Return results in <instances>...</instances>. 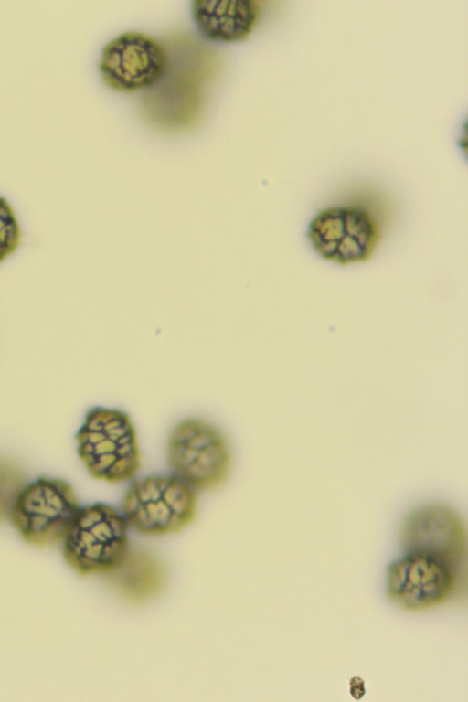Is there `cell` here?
Wrapping results in <instances>:
<instances>
[{"label":"cell","mask_w":468,"mask_h":702,"mask_svg":"<svg viewBox=\"0 0 468 702\" xmlns=\"http://www.w3.org/2000/svg\"><path fill=\"white\" fill-rule=\"evenodd\" d=\"M79 510L70 484L41 477L24 486L10 519L23 539L45 546L64 539Z\"/></svg>","instance_id":"cell-5"},{"label":"cell","mask_w":468,"mask_h":702,"mask_svg":"<svg viewBox=\"0 0 468 702\" xmlns=\"http://www.w3.org/2000/svg\"><path fill=\"white\" fill-rule=\"evenodd\" d=\"M457 569L448 561L421 552H406L387 569L386 592L408 611H423L444 602L453 592Z\"/></svg>","instance_id":"cell-7"},{"label":"cell","mask_w":468,"mask_h":702,"mask_svg":"<svg viewBox=\"0 0 468 702\" xmlns=\"http://www.w3.org/2000/svg\"><path fill=\"white\" fill-rule=\"evenodd\" d=\"M256 0H194L191 14L201 34L211 41L233 43L246 40L260 16Z\"/></svg>","instance_id":"cell-10"},{"label":"cell","mask_w":468,"mask_h":702,"mask_svg":"<svg viewBox=\"0 0 468 702\" xmlns=\"http://www.w3.org/2000/svg\"><path fill=\"white\" fill-rule=\"evenodd\" d=\"M78 452L90 473L109 483L126 481L140 467V452L129 416L115 409H90L77 433Z\"/></svg>","instance_id":"cell-1"},{"label":"cell","mask_w":468,"mask_h":702,"mask_svg":"<svg viewBox=\"0 0 468 702\" xmlns=\"http://www.w3.org/2000/svg\"><path fill=\"white\" fill-rule=\"evenodd\" d=\"M373 216L358 207H329L310 221L307 238L323 259L341 266L368 261L380 240Z\"/></svg>","instance_id":"cell-6"},{"label":"cell","mask_w":468,"mask_h":702,"mask_svg":"<svg viewBox=\"0 0 468 702\" xmlns=\"http://www.w3.org/2000/svg\"><path fill=\"white\" fill-rule=\"evenodd\" d=\"M128 523L101 503L80 508L64 537V557L81 574L113 570L127 552Z\"/></svg>","instance_id":"cell-2"},{"label":"cell","mask_w":468,"mask_h":702,"mask_svg":"<svg viewBox=\"0 0 468 702\" xmlns=\"http://www.w3.org/2000/svg\"><path fill=\"white\" fill-rule=\"evenodd\" d=\"M167 456L172 474L196 492L218 486L229 474L228 441L217 426L203 419L188 418L176 425Z\"/></svg>","instance_id":"cell-4"},{"label":"cell","mask_w":468,"mask_h":702,"mask_svg":"<svg viewBox=\"0 0 468 702\" xmlns=\"http://www.w3.org/2000/svg\"><path fill=\"white\" fill-rule=\"evenodd\" d=\"M167 65L168 56L158 41L144 33L129 31L102 48L99 69L109 88L131 93L155 86Z\"/></svg>","instance_id":"cell-8"},{"label":"cell","mask_w":468,"mask_h":702,"mask_svg":"<svg viewBox=\"0 0 468 702\" xmlns=\"http://www.w3.org/2000/svg\"><path fill=\"white\" fill-rule=\"evenodd\" d=\"M24 486L16 469L8 463L0 461V520L10 518L15 503Z\"/></svg>","instance_id":"cell-12"},{"label":"cell","mask_w":468,"mask_h":702,"mask_svg":"<svg viewBox=\"0 0 468 702\" xmlns=\"http://www.w3.org/2000/svg\"><path fill=\"white\" fill-rule=\"evenodd\" d=\"M400 537L406 552L441 558L456 569L465 556L463 522L455 510L444 504H426L413 509L402 523Z\"/></svg>","instance_id":"cell-9"},{"label":"cell","mask_w":468,"mask_h":702,"mask_svg":"<svg viewBox=\"0 0 468 702\" xmlns=\"http://www.w3.org/2000/svg\"><path fill=\"white\" fill-rule=\"evenodd\" d=\"M195 509L196 491L174 474L133 482L122 501L128 525L151 536L179 531L194 519Z\"/></svg>","instance_id":"cell-3"},{"label":"cell","mask_w":468,"mask_h":702,"mask_svg":"<svg viewBox=\"0 0 468 702\" xmlns=\"http://www.w3.org/2000/svg\"><path fill=\"white\" fill-rule=\"evenodd\" d=\"M117 589L127 598L144 601L155 594L164 576L157 560L142 551H128L111 571Z\"/></svg>","instance_id":"cell-11"},{"label":"cell","mask_w":468,"mask_h":702,"mask_svg":"<svg viewBox=\"0 0 468 702\" xmlns=\"http://www.w3.org/2000/svg\"><path fill=\"white\" fill-rule=\"evenodd\" d=\"M21 230L9 203L0 197V262L11 255L19 245Z\"/></svg>","instance_id":"cell-13"}]
</instances>
